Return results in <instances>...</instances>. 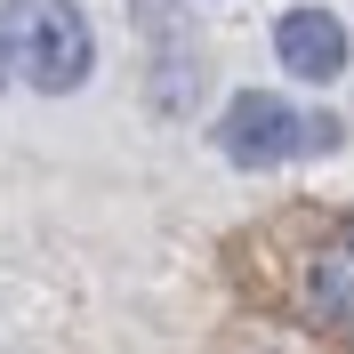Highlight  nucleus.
<instances>
[{
  "instance_id": "nucleus-1",
  "label": "nucleus",
  "mask_w": 354,
  "mask_h": 354,
  "mask_svg": "<svg viewBox=\"0 0 354 354\" xmlns=\"http://www.w3.org/2000/svg\"><path fill=\"white\" fill-rule=\"evenodd\" d=\"M0 48H8V73H24L32 88L65 97L88 81V17L73 0H0Z\"/></svg>"
},
{
  "instance_id": "nucleus-2",
  "label": "nucleus",
  "mask_w": 354,
  "mask_h": 354,
  "mask_svg": "<svg viewBox=\"0 0 354 354\" xmlns=\"http://www.w3.org/2000/svg\"><path fill=\"white\" fill-rule=\"evenodd\" d=\"M218 145H225V161H242V169H266V161H290L298 145H306V121H298L282 97H266V88H242V97L225 105V121H218Z\"/></svg>"
},
{
  "instance_id": "nucleus-3",
  "label": "nucleus",
  "mask_w": 354,
  "mask_h": 354,
  "mask_svg": "<svg viewBox=\"0 0 354 354\" xmlns=\"http://www.w3.org/2000/svg\"><path fill=\"white\" fill-rule=\"evenodd\" d=\"M298 306H306L314 330L354 338V234H330V242L314 250L306 282H298Z\"/></svg>"
},
{
  "instance_id": "nucleus-4",
  "label": "nucleus",
  "mask_w": 354,
  "mask_h": 354,
  "mask_svg": "<svg viewBox=\"0 0 354 354\" xmlns=\"http://www.w3.org/2000/svg\"><path fill=\"white\" fill-rule=\"evenodd\" d=\"M274 57H282L298 81H338L346 73V24L330 8H290L274 24Z\"/></svg>"
},
{
  "instance_id": "nucleus-5",
  "label": "nucleus",
  "mask_w": 354,
  "mask_h": 354,
  "mask_svg": "<svg viewBox=\"0 0 354 354\" xmlns=\"http://www.w3.org/2000/svg\"><path fill=\"white\" fill-rule=\"evenodd\" d=\"M0 81H8V48H0Z\"/></svg>"
}]
</instances>
